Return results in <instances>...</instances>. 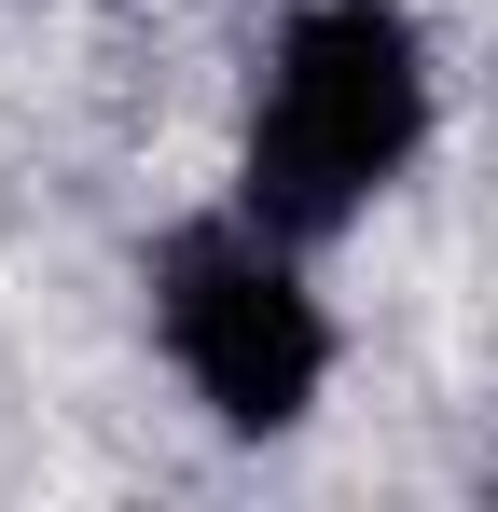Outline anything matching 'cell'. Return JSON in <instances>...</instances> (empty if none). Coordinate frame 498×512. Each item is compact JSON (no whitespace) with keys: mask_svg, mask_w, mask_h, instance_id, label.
Wrapping results in <instances>:
<instances>
[{"mask_svg":"<svg viewBox=\"0 0 498 512\" xmlns=\"http://www.w3.org/2000/svg\"><path fill=\"white\" fill-rule=\"evenodd\" d=\"M429 153V42L402 0H305L263 56V111L236 153V208L319 250Z\"/></svg>","mask_w":498,"mask_h":512,"instance_id":"cell-1","label":"cell"},{"mask_svg":"<svg viewBox=\"0 0 498 512\" xmlns=\"http://www.w3.org/2000/svg\"><path fill=\"white\" fill-rule=\"evenodd\" d=\"M153 333L180 360V388L236 443L305 429L319 388H332V319H319V291H305V263H291V236H263L249 208L236 222H180L153 250Z\"/></svg>","mask_w":498,"mask_h":512,"instance_id":"cell-2","label":"cell"}]
</instances>
